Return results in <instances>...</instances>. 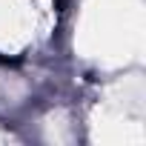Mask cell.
<instances>
[{
	"instance_id": "obj_1",
	"label": "cell",
	"mask_w": 146,
	"mask_h": 146,
	"mask_svg": "<svg viewBox=\"0 0 146 146\" xmlns=\"http://www.w3.org/2000/svg\"><path fill=\"white\" fill-rule=\"evenodd\" d=\"M57 3H60V6H63V0H57Z\"/></svg>"
}]
</instances>
